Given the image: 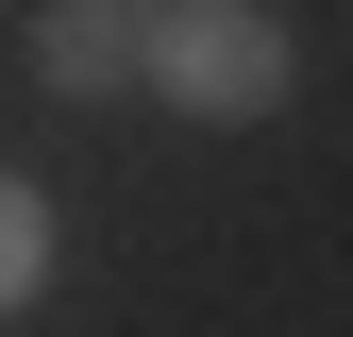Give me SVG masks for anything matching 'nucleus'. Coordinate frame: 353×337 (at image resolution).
Instances as JSON below:
<instances>
[{
	"instance_id": "nucleus-1",
	"label": "nucleus",
	"mask_w": 353,
	"mask_h": 337,
	"mask_svg": "<svg viewBox=\"0 0 353 337\" xmlns=\"http://www.w3.org/2000/svg\"><path fill=\"white\" fill-rule=\"evenodd\" d=\"M135 84L185 118H270L303 84V51H286L270 0H135Z\"/></svg>"
},
{
	"instance_id": "nucleus-3",
	"label": "nucleus",
	"mask_w": 353,
	"mask_h": 337,
	"mask_svg": "<svg viewBox=\"0 0 353 337\" xmlns=\"http://www.w3.org/2000/svg\"><path fill=\"white\" fill-rule=\"evenodd\" d=\"M51 270H68V236H51V186H34V168H0V320H17Z\"/></svg>"
},
{
	"instance_id": "nucleus-2",
	"label": "nucleus",
	"mask_w": 353,
	"mask_h": 337,
	"mask_svg": "<svg viewBox=\"0 0 353 337\" xmlns=\"http://www.w3.org/2000/svg\"><path fill=\"white\" fill-rule=\"evenodd\" d=\"M34 84L118 102V84H135V0H51V17H34Z\"/></svg>"
}]
</instances>
